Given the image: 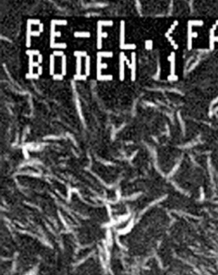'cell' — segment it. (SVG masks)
I'll return each instance as SVG.
<instances>
[{"label":"cell","mask_w":218,"mask_h":275,"mask_svg":"<svg viewBox=\"0 0 218 275\" xmlns=\"http://www.w3.org/2000/svg\"><path fill=\"white\" fill-rule=\"evenodd\" d=\"M125 61L127 62L128 67L131 70V80L134 81L136 79V53L134 52L131 53V62L129 63V61L126 59Z\"/></svg>","instance_id":"cell-1"},{"label":"cell","mask_w":218,"mask_h":275,"mask_svg":"<svg viewBox=\"0 0 218 275\" xmlns=\"http://www.w3.org/2000/svg\"><path fill=\"white\" fill-rule=\"evenodd\" d=\"M126 61V57L124 52L120 54V67H119V78L120 81L125 79V61Z\"/></svg>","instance_id":"cell-2"},{"label":"cell","mask_w":218,"mask_h":275,"mask_svg":"<svg viewBox=\"0 0 218 275\" xmlns=\"http://www.w3.org/2000/svg\"><path fill=\"white\" fill-rule=\"evenodd\" d=\"M125 22L121 21L120 26V45L125 44Z\"/></svg>","instance_id":"cell-3"},{"label":"cell","mask_w":218,"mask_h":275,"mask_svg":"<svg viewBox=\"0 0 218 275\" xmlns=\"http://www.w3.org/2000/svg\"><path fill=\"white\" fill-rule=\"evenodd\" d=\"M102 27L101 26H99V25H98V28H97V48L100 49V48H102V44H103V42H102V39H103V31H102Z\"/></svg>","instance_id":"cell-4"},{"label":"cell","mask_w":218,"mask_h":275,"mask_svg":"<svg viewBox=\"0 0 218 275\" xmlns=\"http://www.w3.org/2000/svg\"><path fill=\"white\" fill-rule=\"evenodd\" d=\"M101 59L102 58H100V57L97 58V75L101 74H100V71H101L102 70L107 69V65L106 63H102Z\"/></svg>","instance_id":"cell-5"},{"label":"cell","mask_w":218,"mask_h":275,"mask_svg":"<svg viewBox=\"0 0 218 275\" xmlns=\"http://www.w3.org/2000/svg\"><path fill=\"white\" fill-rule=\"evenodd\" d=\"M74 36L77 38H89L91 37V33L89 32H75Z\"/></svg>","instance_id":"cell-6"},{"label":"cell","mask_w":218,"mask_h":275,"mask_svg":"<svg viewBox=\"0 0 218 275\" xmlns=\"http://www.w3.org/2000/svg\"><path fill=\"white\" fill-rule=\"evenodd\" d=\"M86 66H85V72H86V75L89 76L90 74H91V57L89 56H87L86 57Z\"/></svg>","instance_id":"cell-7"},{"label":"cell","mask_w":218,"mask_h":275,"mask_svg":"<svg viewBox=\"0 0 218 275\" xmlns=\"http://www.w3.org/2000/svg\"><path fill=\"white\" fill-rule=\"evenodd\" d=\"M55 57L53 55H50L49 57V74L50 75H54V64H55Z\"/></svg>","instance_id":"cell-8"},{"label":"cell","mask_w":218,"mask_h":275,"mask_svg":"<svg viewBox=\"0 0 218 275\" xmlns=\"http://www.w3.org/2000/svg\"><path fill=\"white\" fill-rule=\"evenodd\" d=\"M31 32H32V28H31V25L27 24V36H26V46L30 47L31 46Z\"/></svg>","instance_id":"cell-9"},{"label":"cell","mask_w":218,"mask_h":275,"mask_svg":"<svg viewBox=\"0 0 218 275\" xmlns=\"http://www.w3.org/2000/svg\"><path fill=\"white\" fill-rule=\"evenodd\" d=\"M97 56L98 57H100V58L102 57L110 58V57H112L113 53L112 52H110V51H103V52H98Z\"/></svg>","instance_id":"cell-10"},{"label":"cell","mask_w":218,"mask_h":275,"mask_svg":"<svg viewBox=\"0 0 218 275\" xmlns=\"http://www.w3.org/2000/svg\"><path fill=\"white\" fill-rule=\"evenodd\" d=\"M97 79L99 81H111V80H112V75H111V74H99V75H97Z\"/></svg>","instance_id":"cell-11"},{"label":"cell","mask_w":218,"mask_h":275,"mask_svg":"<svg viewBox=\"0 0 218 275\" xmlns=\"http://www.w3.org/2000/svg\"><path fill=\"white\" fill-rule=\"evenodd\" d=\"M62 74L65 76L66 74V57L63 56L62 58Z\"/></svg>","instance_id":"cell-12"},{"label":"cell","mask_w":218,"mask_h":275,"mask_svg":"<svg viewBox=\"0 0 218 275\" xmlns=\"http://www.w3.org/2000/svg\"><path fill=\"white\" fill-rule=\"evenodd\" d=\"M121 49H127V50H133L137 48V45L135 44H125L123 45H120Z\"/></svg>","instance_id":"cell-13"},{"label":"cell","mask_w":218,"mask_h":275,"mask_svg":"<svg viewBox=\"0 0 218 275\" xmlns=\"http://www.w3.org/2000/svg\"><path fill=\"white\" fill-rule=\"evenodd\" d=\"M51 24H53L55 26L56 25H62V26H64V25L67 24V21L66 19H53L51 21Z\"/></svg>","instance_id":"cell-14"},{"label":"cell","mask_w":218,"mask_h":275,"mask_svg":"<svg viewBox=\"0 0 218 275\" xmlns=\"http://www.w3.org/2000/svg\"><path fill=\"white\" fill-rule=\"evenodd\" d=\"M113 22L111 20H99L98 21V25L101 27H111L112 26Z\"/></svg>","instance_id":"cell-15"},{"label":"cell","mask_w":218,"mask_h":275,"mask_svg":"<svg viewBox=\"0 0 218 275\" xmlns=\"http://www.w3.org/2000/svg\"><path fill=\"white\" fill-rule=\"evenodd\" d=\"M82 70V61L80 57H77L76 60V73L77 74H81Z\"/></svg>","instance_id":"cell-16"},{"label":"cell","mask_w":218,"mask_h":275,"mask_svg":"<svg viewBox=\"0 0 218 275\" xmlns=\"http://www.w3.org/2000/svg\"><path fill=\"white\" fill-rule=\"evenodd\" d=\"M67 45H66V43H55L53 45H50V48H66Z\"/></svg>","instance_id":"cell-17"},{"label":"cell","mask_w":218,"mask_h":275,"mask_svg":"<svg viewBox=\"0 0 218 275\" xmlns=\"http://www.w3.org/2000/svg\"><path fill=\"white\" fill-rule=\"evenodd\" d=\"M74 55L76 57H87V53H86V51H75L74 52Z\"/></svg>","instance_id":"cell-18"},{"label":"cell","mask_w":218,"mask_h":275,"mask_svg":"<svg viewBox=\"0 0 218 275\" xmlns=\"http://www.w3.org/2000/svg\"><path fill=\"white\" fill-rule=\"evenodd\" d=\"M27 24L29 25H40V19H31L27 20Z\"/></svg>","instance_id":"cell-19"},{"label":"cell","mask_w":218,"mask_h":275,"mask_svg":"<svg viewBox=\"0 0 218 275\" xmlns=\"http://www.w3.org/2000/svg\"><path fill=\"white\" fill-rule=\"evenodd\" d=\"M26 54L28 55V56H34V55L39 56L40 55V52H39V50H27Z\"/></svg>","instance_id":"cell-20"},{"label":"cell","mask_w":218,"mask_h":275,"mask_svg":"<svg viewBox=\"0 0 218 275\" xmlns=\"http://www.w3.org/2000/svg\"><path fill=\"white\" fill-rule=\"evenodd\" d=\"M74 79L75 80H86V75H82V74H76L74 75Z\"/></svg>","instance_id":"cell-21"},{"label":"cell","mask_w":218,"mask_h":275,"mask_svg":"<svg viewBox=\"0 0 218 275\" xmlns=\"http://www.w3.org/2000/svg\"><path fill=\"white\" fill-rule=\"evenodd\" d=\"M26 78H39V74H30V73H28V74H26Z\"/></svg>","instance_id":"cell-22"},{"label":"cell","mask_w":218,"mask_h":275,"mask_svg":"<svg viewBox=\"0 0 218 275\" xmlns=\"http://www.w3.org/2000/svg\"><path fill=\"white\" fill-rule=\"evenodd\" d=\"M54 57H63L64 56V52H62V51L61 50H57V51H54L53 53Z\"/></svg>","instance_id":"cell-23"},{"label":"cell","mask_w":218,"mask_h":275,"mask_svg":"<svg viewBox=\"0 0 218 275\" xmlns=\"http://www.w3.org/2000/svg\"><path fill=\"white\" fill-rule=\"evenodd\" d=\"M63 77H64V76L62 75V74H54V75L53 76V78L54 80H62V79H63Z\"/></svg>","instance_id":"cell-24"},{"label":"cell","mask_w":218,"mask_h":275,"mask_svg":"<svg viewBox=\"0 0 218 275\" xmlns=\"http://www.w3.org/2000/svg\"><path fill=\"white\" fill-rule=\"evenodd\" d=\"M152 41L151 40H146L145 41V48H147V49H151V48H152Z\"/></svg>","instance_id":"cell-25"},{"label":"cell","mask_w":218,"mask_h":275,"mask_svg":"<svg viewBox=\"0 0 218 275\" xmlns=\"http://www.w3.org/2000/svg\"><path fill=\"white\" fill-rule=\"evenodd\" d=\"M40 32L39 31H32V32H31V36H32L38 37L40 36Z\"/></svg>","instance_id":"cell-26"},{"label":"cell","mask_w":218,"mask_h":275,"mask_svg":"<svg viewBox=\"0 0 218 275\" xmlns=\"http://www.w3.org/2000/svg\"><path fill=\"white\" fill-rule=\"evenodd\" d=\"M42 59H43V57H42V55L41 54H40L38 56V58H37V62H38L39 64H40L41 62H42Z\"/></svg>","instance_id":"cell-27"},{"label":"cell","mask_w":218,"mask_h":275,"mask_svg":"<svg viewBox=\"0 0 218 275\" xmlns=\"http://www.w3.org/2000/svg\"><path fill=\"white\" fill-rule=\"evenodd\" d=\"M43 31H44V24H43V23H40V24L39 25V32H42Z\"/></svg>","instance_id":"cell-28"},{"label":"cell","mask_w":218,"mask_h":275,"mask_svg":"<svg viewBox=\"0 0 218 275\" xmlns=\"http://www.w3.org/2000/svg\"><path fill=\"white\" fill-rule=\"evenodd\" d=\"M42 70H43V68H42V66H39L38 67V70H37V74H39V75H40L41 74H42Z\"/></svg>","instance_id":"cell-29"},{"label":"cell","mask_w":218,"mask_h":275,"mask_svg":"<svg viewBox=\"0 0 218 275\" xmlns=\"http://www.w3.org/2000/svg\"><path fill=\"white\" fill-rule=\"evenodd\" d=\"M55 36H56V37H60L61 36H62V32H61L60 31H58V32H56Z\"/></svg>","instance_id":"cell-30"},{"label":"cell","mask_w":218,"mask_h":275,"mask_svg":"<svg viewBox=\"0 0 218 275\" xmlns=\"http://www.w3.org/2000/svg\"><path fill=\"white\" fill-rule=\"evenodd\" d=\"M102 36H103V38H107V32H103V35H102Z\"/></svg>","instance_id":"cell-31"}]
</instances>
